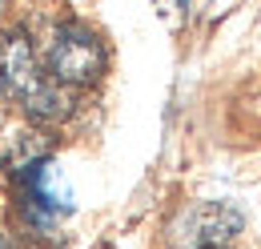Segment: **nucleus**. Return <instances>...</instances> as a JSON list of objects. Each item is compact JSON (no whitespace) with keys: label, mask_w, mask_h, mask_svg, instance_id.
<instances>
[{"label":"nucleus","mask_w":261,"mask_h":249,"mask_svg":"<svg viewBox=\"0 0 261 249\" xmlns=\"http://www.w3.org/2000/svg\"><path fill=\"white\" fill-rule=\"evenodd\" d=\"M105 44L85 24H61L48 44V77L68 89H85L105 72Z\"/></svg>","instance_id":"1"},{"label":"nucleus","mask_w":261,"mask_h":249,"mask_svg":"<svg viewBox=\"0 0 261 249\" xmlns=\"http://www.w3.org/2000/svg\"><path fill=\"white\" fill-rule=\"evenodd\" d=\"M169 233H173V241H185V245H193V249L229 245L241 233V213L233 205H225V201H205V205L185 209Z\"/></svg>","instance_id":"2"},{"label":"nucleus","mask_w":261,"mask_h":249,"mask_svg":"<svg viewBox=\"0 0 261 249\" xmlns=\"http://www.w3.org/2000/svg\"><path fill=\"white\" fill-rule=\"evenodd\" d=\"M40 68H36L33 40L24 29H8L0 32V96L8 101H24L40 85Z\"/></svg>","instance_id":"3"},{"label":"nucleus","mask_w":261,"mask_h":249,"mask_svg":"<svg viewBox=\"0 0 261 249\" xmlns=\"http://www.w3.org/2000/svg\"><path fill=\"white\" fill-rule=\"evenodd\" d=\"M24 105V113H29V121H36V124H57V121H65L68 113H72V89L68 85H57L53 77L48 81H40L33 93L20 101Z\"/></svg>","instance_id":"4"},{"label":"nucleus","mask_w":261,"mask_h":249,"mask_svg":"<svg viewBox=\"0 0 261 249\" xmlns=\"http://www.w3.org/2000/svg\"><path fill=\"white\" fill-rule=\"evenodd\" d=\"M40 161H48V141H44V133H20V137H12V149L4 153V169L12 173V177H20V173H29L33 165Z\"/></svg>","instance_id":"5"},{"label":"nucleus","mask_w":261,"mask_h":249,"mask_svg":"<svg viewBox=\"0 0 261 249\" xmlns=\"http://www.w3.org/2000/svg\"><path fill=\"white\" fill-rule=\"evenodd\" d=\"M0 249H20V245H16V241H12L8 233H0Z\"/></svg>","instance_id":"6"},{"label":"nucleus","mask_w":261,"mask_h":249,"mask_svg":"<svg viewBox=\"0 0 261 249\" xmlns=\"http://www.w3.org/2000/svg\"><path fill=\"white\" fill-rule=\"evenodd\" d=\"M201 249H225V245H201Z\"/></svg>","instance_id":"7"},{"label":"nucleus","mask_w":261,"mask_h":249,"mask_svg":"<svg viewBox=\"0 0 261 249\" xmlns=\"http://www.w3.org/2000/svg\"><path fill=\"white\" fill-rule=\"evenodd\" d=\"M0 8H4V0H0Z\"/></svg>","instance_id":"8"}]
</instances>
